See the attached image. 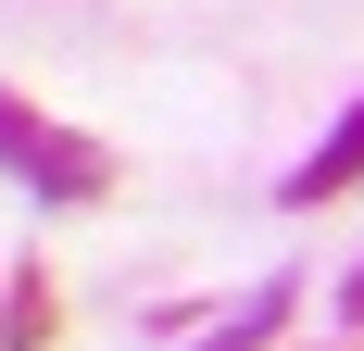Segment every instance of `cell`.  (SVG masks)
Instances as JSON below:
<instances>
[{"label": "cell", "instance_id": "cell-1", "mask_svg": "<svg viewBox=\"0 0 364 351\" xmlns=\"http://www.w3.org/2000/svg\"><path fill=\"white\" fill-rule=\"evenodd\" d=\"M0 176L38 188V201H113V151L88 126H50L26 88H0Z\"/></svg>", "mask_w": 364, "mask_h": 351}, {"label": "cell", "instance_id": "cell-2", "mask_svg": "<svg viewBox=\"0 0 364 351\" xmlns=\"http://www.w3.org/2000/svg\"><path fill=\"white\" fill-rule=\"evenodd\" d=\"M352 188H364V101L289 163V188H277V201H289V213H327V201H352Z\"/></svg>", "mask_w": 364, "mask_h": 351}, {"label": "cell", "instance_id": "cell-3", "mask_svg": "<svg viewBox=\"0 0 364 351\" xmlns=\"http://www.w3.org/2000/svg\"><path fill=\"white\" fill-rule=\"evenodd\" d=\"M289 301H301V276H264L239 314H214V326H188V339H164V351H264L277 326H289Z\"/></svg>", "mask_w": 364, "mask_h": 351}, {"label": "cell", "instance_id": "cell-4", "mask_svg": "<svg viewBox=\"0 0 364 351\" xmlns=\"http://www.w3.org/2000/svg\"><path fill=\"white\" fill-rule=\"evenodd\" d=\"M50 326H63V288H50V264L0 276V351H50Z\"/></svg>", "mask_w": 364, "mask_h": 351}, {"label": "cell", "instance_id": "cell-5", "mask_svg": "<svg viewBox=\"0 0 364 351\" xmlns=\"http://www.w3.org/2000/svg\"><path fill=\"white\" fill-rule=\"evenodd\" d=\"M339 314H352V326H364V264H352V276H339Z\"/></svg>", "mask_w": 364, "mask_h": 351}]
</instances>
